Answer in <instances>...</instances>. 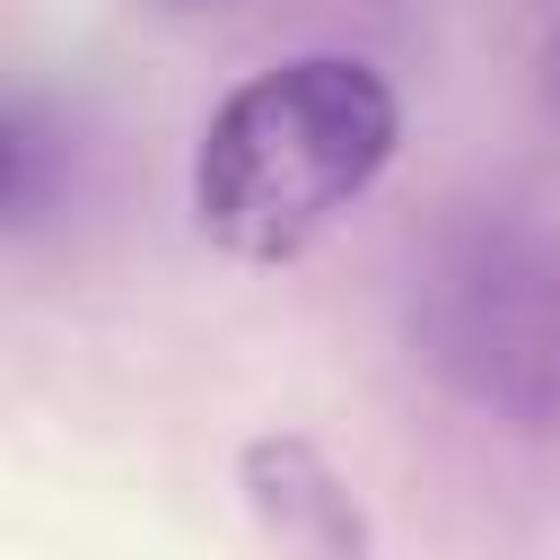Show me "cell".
Masks as SVG:
<instances>
[{
  "instance_id": "obj_4",
  "label": "cell",
  "mask_w": 560,
  "mask_h": 560,
  "mask_svg": "<svg viewBox=\"0 0 560 560\" xmlns=\"http://www.w3.org/2000/svg\"><path fill=\"white\" fill-rule=\"evenodd\" d=\"M70 192H79V122L52 96L18 88L0 114V219H9V236L26 245L52 210H70Z\"/></svg>"
},
{
  "instance_id": "obj_1",
  "label": "cell",
  "mask_w": 560,
  "mask_h": 560,
  "mask_svg": "<svg viewBox=\"0 0 560 560\" xmlns=\"http://www.w3.org/2000/svg\"><path fill=\"white\" fill-rule=\"evenodd\" d=\"M402 149V96L359 52H289L236 79L192 140V228L236 262H298L376 192Z\"/></svg>"
},
{
  "instance_id": "obj_6",
  "label": "cell",
  "mask_w": 560,
  "mask_h": 560,
  "mask_svg": "<svg viewBox=\"0 0 560 560\" xmlns=\"http://www.w3.org/2000/svg\"><path fill=\"white\" fill-rule=\"evenodd\" d=\"M149 9H219V0H149Z\"/></svg>"
},
{
  "instance_id": "obj_2",
  "label": "cell",
  "mask_w": 560,
  "mask_h": 560,
  "mask_svg": "<svg viewBox=\"0 0 560 560\" xmlns=\"http://www.w3.org/2000/svg\"><path fill=\"white\" fill-rule=\"evenodd\" d=\"M411 359L490 429L560 446V228L516 201H455L402 271Z\"/></svg>"
},
{
  "instance_id": "obj_5",
  "label": "cell",
  "mask_w": 560,
  "mask_h": 560,
  "mask_svg": "<svg viewBox=\"0 0 560 560\" xmlns=\"http://www.w3.org/2000/svg\"><path fill=\"white\" fill-rule=\"evenodd\" d=\"M542 105H551V122H560V26H551V44H542Z\"/></svg>"
},
{
  "instance_id": "obj_3",
  "label": "cell",
  "mask_w": 560,
  "mask_h": 560,
  "mask_svg": "<svg viewBox=\"0 0 560 560\" xmlns=\"http://www.w3.org/2000/svg\"><path fill=\"white\" fill-rule=\"evenodd\" d=\"M236 490H245L254 534H262L280 560H385V551H376V525H368V508H359V490H350L341 464H332L315 438H298V429L245 438Z\"/></svg>"
}]
</instances>
